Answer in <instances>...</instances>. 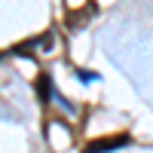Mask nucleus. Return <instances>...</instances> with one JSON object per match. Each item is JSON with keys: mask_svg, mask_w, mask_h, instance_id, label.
Masks as SVG:
<instances>
[{"mask_svg": "<svg viewBox=\"0 0 153 153\" xmlns=\"http://www.w3.org/2000/svg\"><path fill=\"white\" fill-rule=\"evenodd\" d=\"M129 144V135H110L104 141H89L83 147V153H107V150H117V147H126Z\"/></svg>", "mask_w": 153, "mask_h": 153, "instance_id": "1", "label": "nucleus"}, {"mask_svg": "<svg viewBox=\"0 0 153 153\" xmlns=\"http://www.w3.org/2000/svg\"><path fill=\"white\" fill-rule=\"evenodd\" d=\"M37 92H40V98H43V101L52 98V83H49V76H46V74L37 80Z\"/></svg>", "mask_w": 153, "mask_h": 153, "instance_id": "2", "label": "nucleus"}, {"mask_svg": "<svg viewBox=\"0 0 153 153\" xmlns=\"http://www.w3.org/2000/svg\"><path fill=\"white\" fill-rule=\"evenodd\" d=\"M80 80L89 83V80H98V76H95V74H89V71H80Z\"/></svg>", "mask_w": 153, "mask_h": 153, "instance_id": "3", "label": "nucleus"}]
</instances>
